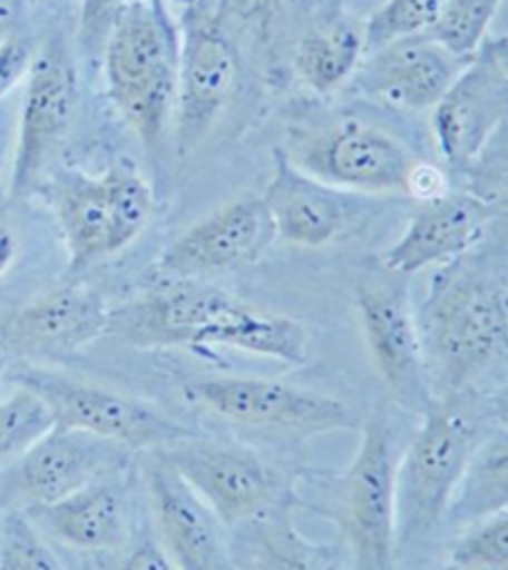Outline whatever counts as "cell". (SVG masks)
<instances>
[{"mask_svg": "<svg viewBox=\"0 0 508 570\" xmlns=\"http://www.w3.org/2000/svg\"><path fill=\"white\" fill-rule=\"evenodd\" d=\"M107 335L135 350H208L301 367L311 363V327L289 315L261 311L214 281L157 278L113 311Z\"/></svg>", "mask_w": 508, "mask_h": 570, "instance_id": "cell-1", "label": "cell"}, {"mask_svg": "<svg viewBox=\"0 0 508 570\" xmlns=\"http://www.w3.org/2000/svg\"><path fill=\"white\" fill-rule=\"evenodd\" d=\"M417 323L432 400L469 397L508 367V266L471 250L437 268Z\"/></svg>", "mask_w": 508, "mask_h": 570, "instance_id": "cell-2", "label": "cell"}, {"mask_svg": "<svg viewBox=\"0 0 508 570\" xmlns=\"http://www.w3.org/2000/svg\"><path fill=\"white\" fill-rule=\"evenodd\" d=\"M105 82L125 125L157 151L172 137L182 30L169 6L127 0L105 36Z\"/></svg>", "mask_w": 508, "mask_h": 570, "instance_id": "cell-3", "label": "cell"}, {"mask_svg": "<svg viewBox=\"0 0 508 570\" xmlns=\"http://www.w3.org/2000/svg\"><path fill=\"white\" fill-rule=\"evenodd\" d=\"M394 474L390 422L364 416L358 452L345 471L311 479V489H293L291 501L338 525L358 570H397Z\"/></svg>", "mask_w": 508, "mask_h": 570, "instance_id": "cell-4", "label": "cell"}, {"mask_svg": "<svg viewBox=\"0 0 508 570\" xmlns=\"http://www.w3.org/2000/svg\"><path fill=\"white\" fill-rule=\"evenodd\" d=\"M36 194L58 224L75 276L127 250L147 232L157 208L149 181L121 164L99 174L50 171Z\"/></svg>", "mask_w": 508, "mask_h": 570, "instance_id": "cell-5", "label": "cell"}, {"mask_svg": "<svg viewBox=\"0 0 508 570\" xmlns=\"http://www.w3.org/2000/svg\"><path fill=\"white\" fill-rule=\"evenodd\" d=\"M486 430L467 397L432 400L394 474L397 548L419 546L447 523L455 491Z\"/></svg>", "mask_w": 508, "mask_h": 570, "instance_id": "cell-6", "label": "cell"}, {"mask_svg": "<svg viewBox=\"0 0 508 570\" xmlns=\"http://www.w3.org/2000/svg\"><path fill=\"white\" fill-rule=\"evenodd\" d=\"M283 155L311 177L358 196L407 194L417 164L402 139L358 117L293 125Z\"/></svg>", "mask_w": 508, "mask_h": 570, "instance_id": "cell-7", "label": "cell"}, {"mask_svg": "<svg viewBox=\"0 0 508 570\" xmlns=\"http://www.w3.org/2000/svg\"><path fill=\"white\" fill-rule=\"evenodd\" d=\"M6 380L40 394L58 426L115 442L135 454L154 452L196 434L145 400L68 372L36 363H10Z\"/></svg>", "mask_w": 508, "mask_h": 570, "instance_id": "cell-8", "label": "cell"}, {"mask_svg": "<svg viewBox=\"0 0 508 570\" xmlns=\"http://www.w3.org/2000/svg\"><path fill=\"white\" fill-rule=\"evenodd\" d=\"M154 452L206 501L226 529L268 517L293 497L283 471L246 444L192 434Z\"/></svg>", "mask_w": 508, "mask_h": 570, "instance_id": "cell-9", "label": "cell"}, {"mask_svg": "<svg viewBox=\"0 0 508 570\" xmlns=\"http://www.w3.org/2000/svg\"><path fill=\"white\" fill-rule=\"evenodd\" d=\"M179 72L172 141L182 159L212 135L238 82V55L221 16L218 0H196L179 23Z\"/></svg>", "mask_w": 508, "mask_h": 570, "instance_id": "cell-10", "label": "cell"}, {"mask_svg": "<svg viewBox=\"0 0 508 570\" xmlns=\"http://www.w3.org/2000/svg\"><path fill=\"white\" fill-rule=\"evenodd\" d=\"M189 407L231 424L293 436H318L360 426L345 402L330 394L266 377H198L182 385Z\"/></svg>", "mask_w": 508, "mask_h": 570, "instance_id": "cell-11", "label": "cell"}, {"mask_svg": "<svg viewBox=\"0 0 508 570\" xmlns=\"http://www.w3.org/2000/svg\"><path fill=\"white\" fill-rule=\"evenodd\" d=\"M355 311L382 385L404 412L422 416L432 404V390L410 283L382 268L364 273L355 283Z\"/></svg>", "mask_w": 508, "mask_h": 570, "instance_id": "cell-12", "label": "cell"}, {"mask_svg": "<svg viewBox=\"0 0 508 570\" xmlns=\"http://www.w3.org/2000/svg\"><path fill=\"white\" fill-rule=\"evenodd\" d=\"M77 112V75L68 48L50 40L36 52V62L26 78L20 102L10 196L28 199L50 177L52 161L68 139Z\"/></svg>", "mask_w": 508, "mask_h": 570, "instance_id": "cell-13", "label": "cell"}, {"mask_svg": "<svg viewBox=\"0 0 508 570\" xmlns=\"http://www.w3.org/2000/svg\"><path fill=\"white\" fill-rule=\"evenodd\" d=\"M275 240L261 196H238L176 236L154 263V273L172 281H214L258 263Z\"/></svg>", "mask_w": 508, "mask_h": 570, "instance_id": "cell-14", "label": "cell"}, {"mask_svg": "<svg viewBox=\"0 0 508 570\" xmlns=\"http://www.w3.org/2000/svg\"><path fill=\"white\" fill-rule=\"evenodd\" d=\"M109 308L105 295L82 283H68L20 305L0 321V337L13 363L77 353L107 335Z\"/></svg>", "mask_w": 508, "mask_h": 570, "instance_id": "cell-15", "label": "cell"}, {"mask_svg": "<svg viewBox=\"0 0 508 570\" xmlns=\"http://www.w3.org/2000/svg\"><path fill=\"white\" fill-rule=\"evenodd\" d=\"M506 125L508 80L477 55L432 109L439 155L451 171H477L486 149Z\"/></svg>", "mask_w": 508, "mask_h": 570, "instance_id": "cell-16", "label": "cell"}, {"mask_svg": "<svg viewBox=\"0 0 508 570\" xmlns=\"http://www.w3.org/2000/svg\"><path fill=\"white\" fill-rule=\"evenodd\" d=\"M145 476L154 533L174 568L231 570L226 525L206 501L157 452H147Z\"/></svg>", "mask_w": 508, "mask_h": 570, "instance_id": "cell-17", "label": "cell"}, {"mask_svg": "<svg viewBox=\"0 0 508 570\" xmlns=\"http://www.w3.org/2000/svg\"><path fill=\"white\" fill-rule=\"evenodd\" d=\"M469 62L424 32L370 50L352 80L372 102L394 112H427L447 95Z\"/></svg>", "mask_w": 508, "mask_h": 570, "instance_id": "cell-18", "label": "cell"}, {"mask_svg": "<svg viewBox=\"0 0 508 570\" xmlns=\"http://www.w3.org/2000/svg\"><path fill=\"white\" fill-rule=\"evenodd\" d=\"M491 228L489 208L473 191H444L419 202L402 236L378 256V266L410 278L471 254Z\"/></svg>", "mask_w": 508, "mask_h": 570, "instance_id": "cell-19", "label": "cell"}, {"mask_svg": "<svg viewBox=\"0 0 508 570\" xmlns=\"http://www.w3.org/2000/svg\"><path fill=\"white\" fill-rule=\"evenodd\" d=\"M135 452L80 430L58 426L20 459L13 484L30 507H48L95 481L129 471Z\"/></svg>", "mask_w": 508, "mask_h": 570, "instance_id": "cell-20", "label": "cell"}, {"mask_svg": "<svg viewBox=\"0 0 508 570\" xmlns=\"http://www.w3.org/2000/svg\"><path fill=\"white\" fill-rule=\"evenodd\" d=\"M275 238L289 246L323 248L350 234L360 216V196L320 181L273 151V174L263 191Z\"/></svg>", "mask_w": 508, "mask_h": 570, "instance_id": "cell-21", "label": "cell"}, {"mask_svg": "<svg viewBox=\"0 0 508 570\" xmlns=\"http://www.w3.org/2000/svg\"><path fill=\"white\" fill-rule=\"evenodd\" d=\"M129 471L95 481L48 507H30L26 517L46 539L82 553L117 551L129 539Z\"/></svg>", "mask_w": 508, "mask_h": 570, "instance_id": "cell-22", "label": "cell"}, {"mask_svg": "<svg viewBox=\"0 0 508 570\" xmlns=\"http://www.w3.org/2000/svg\"><path fill=\"white\" fill-rule=\"evenodd\" d=\"M364 55V20L350 16L335 0H320L297 36L293 72L313 95L325 97L355 78Z\"/></svg>", "mask_w": 508, "mask_h": 570, "instance_id": "cell-23", "label": "cell"}, {"mask_svg": "<svg viewBox=\"0 0 508 570\" xmlns=\"http://www.w3.org/2000/svg\"><path fill=\"white\" fill-rule=\"evenodd\" d=\"M508 511V424L486 430L463 469L447 523L463 531Z\"/></svg>", "mask_w": 508, "mask_h": 570, "instance_id": "cell-24", "label": "cell"}, {"mask_svg": "<svg viewBox=\"0 0 508 570\" xmlns=\"http://www.w3.org/2000/svg\"><path fill=\"white\" fill-rule=\"evenodd\" d=\"M258 570H342L330 546L315 543L295 529L283 509L253 521Z\"/></svg>", "mask_w": 508, "mask_h": 570, "instance_id": "cell-25", "label": "cell"}, {"mask_svg": "<svg viewBox=\"0 0 508 570\" xmlns=\"http://www.w3.org/2000/svg\"><path fill=\"white\" fill-rule=\"evenodd\" d=\"M55 430L52 410L32 390L16 385L0 400V469L16 466L42 436Z\"/></svg>", "mask_w": 508, "mask_h": 570, "instance_id": "cell-26", "label": "cell"}, {"mask_svg": "<svg viewBox=\"0 0 508 570\" xmlns=\"http://www.w3.org/2000/svg\"><path fill=\"white\" fill-rule=\"evenodd\" d=\"M504 0H447L427 36L455 52L461 60H473L489 38V28Z\"/></svg>", "mask_w": 508, "mask_h": 570, "instance_id": "cell-27", "label": "cell"}, {"mask_svg": "<svg viewBox=\"0 0 508 570\" xmlns=\"http://www.w3.org/2000/svg\"><path fill=\"white\" fill-rule=\"evenodd\" d=\"M447 0H388L364 20L368 52L388 46L392 40L424 36L437 23Z\"/></svg>", "mask_w": 508, "mask_h": 570, "instance_id": "cell-28", "label": "cell"}, {"mask_svg": "<svg viewBox=\"0 0 508 570\" xmlns=\"http://www.w3.org/2000/svg\"><path fill=\"white\" fill-rule=\"evenodd\" d=\"M0 570H65L26 511H8L0 519Z\"/></svg>", "mask_w": 508, "mask_h": 570, "instance_id": "cell-29", "label": "cell"}, {"mask_svg": "<svg viewBox=\"0 0 508 570\" xmlns=\"http://www.w3.org/2000/svg\"><path fill=\"white\" fill-rule=\"evenodd\" d=\"M449 563L461 570H508V511L459 531Z\"/></svg>", "mask_w": 508, "mask_h": 570, "instance_id": "cell-30", "label": "cell"}, {"mask_svg": "<svg viewBox=\"0 0 508 570\" xmlns=\"http://www.w3.org/2000/svg\"><path fill=\"white\" fill-rule=\"evenodd\" d=\"M32 62H36V48L23 32L0 40V102L28 78Z\"/></svg>", "mask_w": 508, "mask_h": 570, "instance_id": "cell-31", "label": "cell"}, {"mask_svg": "<svg viewBox=\"0 0 508 570\" xmlns=\"http://www.w3.org/2000/svg\"><path fill=\"white\" fill-rule=\"evenodd\" d=\"M127 0H82L80 10V38L85 46H95V42H105V36L117 10L125 6Z\"/></svg>", "mask_w": 508, "mask_h": 570, "instance_id": "cell-32", "label": "cell"}, {"mask_svg": "<svg viewBox=\"0 0 508 570\" xmlns=\"http://www.w3.org/2000/svg\"><path fill=\"white\" fill-rule=\"evenodd\" d=\"M115 570H176L157 539H139L117 558Z\"/></svg>", "mask_w": 508, "mask_h": 570, "instance_id": "cell-33", "label": "cell"}, {"mask_svg": "<svg viewBox=\"0 0 508 570\" xmlns=\"http://www.w3.org/2000/svg\"><path fill=\"white\" fill-rule=\"evenodd\" d=\"M473 194L489 208L491 226H499L508 234V169L479 186V189H473Z\"/></svg>", "mask_w": 508, "mask_h": 570, "instance_id": "cell-34", "label": "cell"}, {"mask_svg": "<svg viewBox=\"0 0 508 570\" xmlns=\"http://www.w3.org/2000/svg\"><path fill=\"white\" fill-rule=\"evenodd\" d=\"M449 191L444 174H441L432 164L417 161L410 174V186H407V196H414L417 202H429L434 196Z\"/></svg>", "mask_w": 508, "mask_h": 570, "instance_id": "cell-35", "label": "cell"}, {"mask_svg": "<svg viewBox=\"0 0 508 570\" xmlns=\"http://www.w3.org/2000/svg\"><path fill=\"white\" fill-rule=\"evenodd\" d=\"M285 3H291V0H218V8L224 18L236 16L238 20H263Z\"/></svg>", "mask_w": 508, "mask_h": 570, "instance_id": "cell-36", "label": "cell"}, {"mask_svg": "<svg viewBox=\"0 0 508 570\" xmlns=\"http://www.w3.org/2000/svg\"><path fill=\"white\" fill-rule=\"evenodd\" d=\"M20 258V234L18 228L0 216V281H3Z\"/></svg>", "mask_w": 508, "mask_h": 570, "instance_id": "cell-37", "label": "cell"}, {"mask_svg": "<svg viewBox=\"0 0 508 570\" xmlns=\"http://www.w3.org/2000/svg\"><path fill=\"white\" fill-rule=\"evenodd\" d=\"M479 58L491 65V68L499 70L508 80V36L499 38H486V42L479 50Z\"/></svg>", "mask_w": 508, "mask_h": 570, "instance_id": "cell-38", "label": "cell"}, {"mask_svg": "<svg viewBox=\"0 0 508 570\" xmlns=\"http://www.w3.org/2000/svg\"><path fill=\"white\" fill-rule=\"evenodd\" d=\"M489 412L501 424H508V380L489 394Z\"/></svg>", "mask_w": 508, "mask_h": 570, "instance_id": "cell-39", "label": "cell"}, {"mask_svg": "<svg viewBox=\"0 0 508 570\" xmlns=\"http://www.w3.org/2000/svg\"><path fill=\"white\" fill-rule=\"evenodd\" d=\"M8 139H10V119H8V112L0 109V171H3L6 155H8Z\"/></svg>", "mask_w": 508, "mask_h": 570, "instance_id": "cell-40", "label": "cell"}, {"mask_svg": "<svg viewBox=\"0 0 508 570\" xmlns=\"http://www.w3.org/2000/svg\"><path fill=\"white\" fill-rule=\"evenodd\" d=\"M10 363H13V360H10V355H8L3 337H0V385H3V382H6V375H8V367H10Z\"/></svg>", "mask_w": 508, "mask_h": 570, "instance_id": "cell-41", "label": "cell"}, {"mask_svg": "<svg viewBox=\"0 0 508 570\" xmlns=\"http://www.w3.org/2000/svg\"><path fill=\"white\" fill-rule=\"evenodd\" d=\"M444 570H461V568H457V566H451V563H449Z\"/></svg>", "mask_w": 508, "mask_h": 570, "instance_id": "cell-42", "label": "cell"}]
</instances>
